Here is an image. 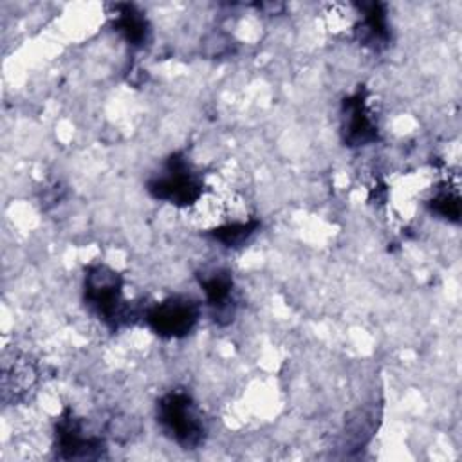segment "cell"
Here are the masks:
<instances>
[{"mask_svg":"<svg viewBox=\"0 0 462 462\" xmlns=\"http://www.w3.org/2000/svg\"><path fill=\"white\" fill-rule=\"evenodd\" d=\"M83 301L88 312L112 332L132 325L139 314L143 316V312L125 298L123 276L105 263H94L85 269Z\"/></svg>","mask_w":462,"mask_h":462,"instance_id":"obj_1","label":"cell"},{"mask_svg":"<svg viewBox=\"0 0 462 462\" xmlns=\"http://www.w3.org/2000/svg\"><path fill=\"white\" fill-rule=\"evenodd\" d=\"M155 419L161 431L182 449L204 444L208 426L195 399L186 390H171L157 399Z\"/></svg>","mask_w":462,"mask_h":462,"instance_id":"obj_2","label":"cell"},{"mask_svg":"<svg viewBox=\"0 0 462 462\" xmlns=\"http://www.w3.org/2000/svg\"><path fill=\"white\" fill-rule=\"evenodd\" d=\"M146 191L161 202L191 208L204 197V179L184 152L170 153L146 182Z\"/></svg>","mask_w":462,"mask_h":462,"instance_id":"obj_3","label":"cell"},{"mask_svg":"<svg viewBox=\"0 0 462 462\" xmlns=\"http://www.w3.org/2000/svg\"><path fill=\"white\" fill-rule=\"evenodd\" d=\"M148 328L162 339L186 337L200 319V301L188 294L168 296L143 310Z\"/></svg>","mask_w":462,"mask_h":462,"instance_id":"obj_4","label":"cell"},{"mask_svg":"<svg viewBox=\"0 0 462 462\" xmlns=\"http://www.w3.org/2000/svg\"><path fill=\"white\" fill-rule=\"evenodd\" d=\"M54 453L61 460H97L106 455V442L83 417L65 408L54 422Z\"/></svg>","mask_w":462,"mask_h":462,"instance_id":"obj_5","label":"cell"},{"mask_svg":"<svg viewBox=\"0 0 462 462\" xmlns=\"http://www.w3.org/2000/svg\"><path fill=\"white\" fill-rule=\"evenodd\" d=\"M341 139L348 148H365L379 141V125L365 87L341 101Z\"/></svg>","mask_w":462,"mask_h":462,"instance_id":"obj_6","label":"cell"},{"mask_svg":"<svg viewBox=\"0 0 462 462\" xmlns=\"http://www.w3.org/2000/svg\"><path fill=\"white\" fill-rule=\"evenodd\" d=\"M197 282L215 323L220 327L229 325L236 314V294L231 271L226 267H208L197 273Z\"/></svg>","mask_w":462,"mask_h":462,"instance_id":"obj_7","label":"cell"},{"mask_svg":"<svg viewBox=\"0 0 462 462\" xmlns=\"http://www.w3.org/2000/svg\"><path fill=\"white\" fill-rule=\"evenodd\" d=\"M356 7L359 11V18L354 23L356 40L372 51L386 49L392 40L386 5L381 2H368L357 4Z\"/></svg>","mask_w":462,"mask_h":462,"instance_id":"obj_8","label":"cell"},{"mask_svg":"<svg viewBox=\"0 0 462 462\" xmlns=\"http://www.w3.org/2000/svg\"><path fill=\"white\" fill-rule=\"evenodd\" d=\"M112 29L134 49H143L150 43L152 25L144 13L134 4H112L110 5Z\"/></svg>","mask_w":462,"mask_h":462,"instance_id":"obj_9","label":"cell"},{"mask_svg":"<svg viewBox=\"0 0 462 462\" xmlns=\"http://www.w3.org/2000/svg\"><path fill=\"white\" fill-rule=\"evenodd\" d=\"M262 227V222L258 218H247V220H233V222H226L222 226H217L213 229H209L206 235L222 244L224 247H242L245 242H249V238L258 233V229Z\"/></svg>","mask_w":462,"mask_h":462,"instance_id":"obj_10","label":"cell"},{"mask_svg":"<svg viewBox=\"0 0 462 462\" xmlns=\"http://www.w3.org/2000/svg\"><path fill=\"white\" fill-rule=\"evenodd\" d=\"M426 208L437 218H442L451 224L460 222V195L458 189L451 184H442L440 188H437L433 195L428 199Z\"/></svg>","mask_w":462,"mask_h":462,"instance_id":"obj_11","label":"cell"}]
</instances>
